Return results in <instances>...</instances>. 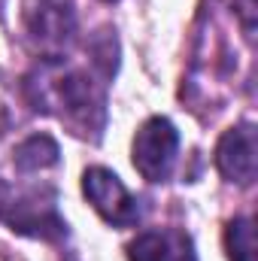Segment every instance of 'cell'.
I'll use <instances>...</instances> for the list:
<instances>
[{
  "instance_id": "obj_3",
  "label": "cell",
  "mask_w": 258,
  "mask_h": 261,
  "mask_svg": "<svg viewBox=\"0 0 258 261\" xmlns=\"http://www.w3.org/2000/svg\"><path fill=\"white\" fill-rule=\"evenodd\" d=\"M131 152H134V167L140 170L143 179H149V182H164V179H170L173 164H176L179 130L173 128L170 119L152 116L149 122L140 125Z\"/></svg>"
},
{
  "instance_id": "obj_7",
  "label": "cell",
  "mask_w": 258,
  "mask_h": 261,
  "mask_svg": "<svg viewBox=\"0 0 258 261\" xmlns=\"http://www.w3.org/2000/svg\"><path fill=\"white\" fill-rule=\"evenodd\" d=\"M131 261H197L192 237L167 228V231H143L128 246Z\"/></svg>"
},
{
  "instance_id": "obj_4",
  "label": "cell",
  "mask_w": 258,
  "mask_h": 261,
  "mask_svg": "<svg viewBox=\"0 0 258 261\" xmlns=\"http://www.w3.org/2000/svg\"><path fill=\"white\" fill-rule=\"evenodd\" d=\"M82 192L97 216L113 228H134L140 222V206L122 186V179L107 167H88L82 173Z\"/></svg>"
},
{
  "instance_id": "obj_2",
  "label": "cell",
  "mask_w": 258,
  "mask_h": 261,
  "mask_svg": "<svg viewBox=\"0 0 258 261\" xmlns=\"http://www.w3.org/2000/svg\"><path fill=\"white\" fill-rule=\"evenodd\" d=\"M0 219L15 234H24V237H40V240H61V237H67V222L58 216L52 189H46V192L31 189V192L12 197V200L3 197Z\"/></svg>"
},
{
  "instance_id": "obj_5",
  "label": "cell",
  "mask_w": 258,
  "mask_h": 261,
  "mask_svg": "<svg viewBox=\"0 0 258 261\" xmlns=\"http://www.w3.org/2000/svg\"><path fill=\"white\" fill-rule=\"evenodd\" d=\"M21 21L34 43L43 49H61L76 31L73 0H21Z\"/></svg>"
},
{
  "instance_id": "obj_9",
  "label": "cell",
  "mask_w": 258,
  "mask_h": 261,
  "mask_svg": "<svg viewBox=\"0 0 258 261\" xmlns=\"http://www.w3.org/2000/svg\"><path fill=\"white\" fill-rule=\"evenodd\" d=\"M225 249L231 261H255V228L249 216H237L225 228Z\"/></svg>"
},
{
  "instance_id": "obj_10",
  "label": "cell",
  "mask_w": 258,
  "mask_h": 261,
  "mask_svg": "<svg viewBox=\"0 0 258 261\" xmlns=\"http://www.w3.org/2000/svg\"><path fill=\"white\" fill-rule=\"evenodd\" d=\"M104 3H116V0H104Z\"/></svg>"
},
{
  "instance_id": "obj_8",
  "label": "cell",
  "mask_w": 258,
  "mask_h": 261,
  "mask_svg": "<svg viewBox=\"0 0 258 261\" xmlns=\"http://www.w3.org/2000/svg\"><path fill=\"white\" fill-rule=\"evenodd\" d=\"M15 167L21 173H37V170H46V167H55L61 161V149L55 143V137L49 134H34L28 137L24 143L15 146Z\"/></svg>"
},
{
  "instance_id": "obj_6",
  "label": "cell",
  "mask_w": 258,
  "mask_h": 261,
  "mask_svg": "<svg viewBox=\"0 0 258 261\" xmlns=\"http://www.w3.org/2000/svg\"><path fill=\"white\" fill-rule=\"evenodd\" d=\"M216 167L234 186H252L258 173V140L249 122L228 128L216 146Z\"/></svg>"
},
{
  "instance_id": "obj_1",
  "label": "cell",
  "mask_w": 258,
  "mask_h": 261,
  "mask_svg": "<svg viewBox=\"0 0 258 261\" xmlns=\"http://www.w3.org/2000/svg\"><path fill=\"white\" fill-rule=\"evenodd\" d=\"M34 110L52 113L82 140L97 143L107 125L104 82H94L85 70H73L58 58H49L28 79Z\"/></svg>"
}]
</instances>
